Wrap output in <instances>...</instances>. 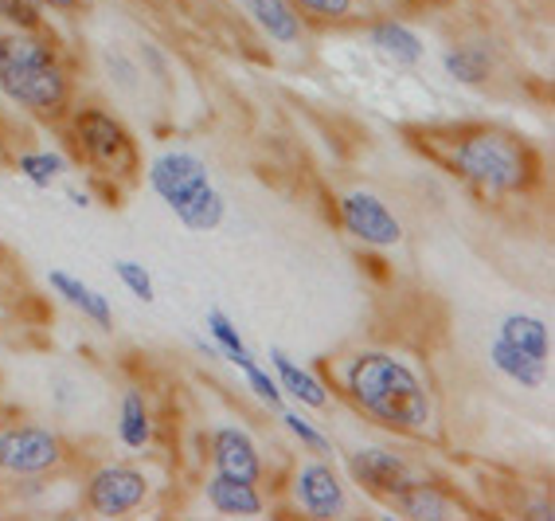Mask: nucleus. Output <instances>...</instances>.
<instances>
[{"label": "nucleus", "instance_id": "obj_1", "mask_svg": "<svg viewBox=\"0 0 555 521\" xmlns=\"http://www.w3.org/2000/svg\"><path fill=\"white\" fill-rule=\"evenodd\" d=\"M340 381H345L348 401L391 431H411L415 435L435 416V404H430L423 377L403 357L387 350H364L357 357H348Z\"/></svg>", "mask_w": 555, "mask_h": 521}, {"label": "nucleus", "instance_id": "obj_2", "mask_svg": "<svg viewBox=\"0 0 555 521\" xmlns=\"http://www.w3.org/2000/svg\"><path fill=\"white\" fill-rule=\"evenodd\" d=\"M0 94L43 122H55L70 111V79L48 36L40 31L0 36Z\"/></svg>", "mask_w": 555, "mask_h": 521}, {"label": "nucleus", "instance_id": "obj_3", "mask_svg": "<svg viewBox=\"0 0 555 521\" xmlns=\"http://www.w3.org/2000/svg\"><path fill=\"white\" fill-rule=\"evenodd\" d=\"M450 161L474 189L489 192V196L528 192L540 177L535 153L508 130H469L466 138L454 141Z\"/></svg>", "mask_w": 555, "mask_h": 521}, {"label": "nucleus", "instance_id": "obj_4", "mask_svg": "<svg viewBox=\"0 0 555 521\" xmlns=\"http://www.w3.org/2000/svg\"><path fill=\"white\" fill-rule=\"evenodd\" d=\"M70 138L79 145L82 157L102 173H114V177H129L138 169V145L129 138V130L118 118L102 106H82L70 118Z\"/></svg>", "mask_w": 555, "mask_h": 521}, {"label": "nucleus", "instance_id": "obj_5", "mask_svg": "<svg viewBox=\"0 0 555 521\" xmlns=\"http://www.w3.org/2000/svg\"><path fill=\"white\" fill-rule=\"evenodd\" d=\"M63 462V440L43 423H16L0 431V471L16 479L55 471Z\"/></svg>", "mask_w": 555, "mask_h": 521}, {"label": "nucleus", "instance_id": "obj_6", "mask_svg": "<svg viewBox=\"0 0 555 521\" xmlns=\"http://www.w3.org/2000/svg\"><path fill=\"white\" fill-rule=\"evenodd\" d=\"M145 498H150V479L126 462H106L87 479V510L99 518H126Z\"/></svg>", "mask_w": 555, "mask_h": 521}, {"label": "nucleus", "instance_id": "obj_7", "mask_svg": "<svg viewBox=\"0 0 555 521\" xmlns=\"http://www.w3.org/2000/svg\"><path fill=\"white\" fill-rule=\"evenodd\" d=\"M340 224L352 240L367 243V247H396L403 240V224L384 201H379L376 192H364V189H352L340 196Z\"/></svg>", "mask_w": 555, "mask_h": 521}, {"label": "nucleus", "instance_id": "obj_8", "mask_svg": "<svg viewBox=\"0 0 555 521\" xmlns=\"http://www.w3.org/2000/svg\"><path fill=\"white\" fill-rule=\"evenodd\" d=\"M145 181H150V189L157 192L160 201L177 212V208H184V204H189L199 189H208L211 173H208V165L196 157V153L169 150V153H160V157L150 161Z\"/></svg>", "mask_w": 555, "mask_h": 521}, {"label": "nucleus", "instance_id": "obj_9", "mask_svg": "<svg viewBox=\"0 0 555 521\" xmlns=\"http://www.w3.org/2000/svg\"><path fill=\"white\" fill-rule=\"evenodd\" d=\"M294 501L318 521H333L348 513L345 482L337 479V471L325 459H306L294 471Z\"/></svg>", "mask_w": 555, "mask_h": 521}, {"label": "nucleus", "instance_id": "obj_10", "mask_svg": "<svg viewBox=\"0 0 555 521\" xmlns=\"http://www.w3.org/2000/svg\"><path fill=\"white\" fill-rule=\"evenodd\" d=\"M348 474L364 491L379 494V498H391V494H399L403 486H411L418 479L415 467L403 455L387 452V447H360V452H352L348 455Z\"/></svg>", "mask_w": 555, "mask_h": 521}, {"label": "nucleus", "instance_id": "obj_11", "mask_svg": "<svg viewBox=\"0 0 555 521\" xmlns=\"http://www.w3.org/2000/svg\"><path fill=\"white\" fill-rule=\"evenodd\" d=\"M211 467L228 479H243V482H262L267 467H262V455H258L255 440L238 423H219L211 431Z\"/></svg>", "mask_w": 555, "mask_h": 521}, {"label": "nucleus", "instance_id": "obj_12", "mask_svg": "<svg viewBox=\"0 0 555 521\" xmlns=\"http://www.w3.org/2000/svg\"><path fill=\"white\" fill-rule=\"evenodd\" d=\"M270 372H274L282 396H289L294 404L313 408V411L328 408V389L321 384V377H313L306 365H298L286 350H278V345L270 350Z\"/></svg>", "mask_w": 555, "mask_h": 521}, {"label": "nucleus", "instance_id": "obj_13", "mask_svg": "<svg viewBox=\"0 0 555 521\" xmlns=\"http://www.w3.org/2000/svg\"><path fill=\"white\" fill-rule=\"evenodd\" d=\"M204 498L216 513L223 518H262L267 513V501L258 494L255 482H243V479H228V474H211L204 482Z\"/></svg>", "mask_w": 555, "mask_h": 521}, {"label": "nucleus", "instance_id": "obj_14", "mask_svg": "<svg viewBox=\"0 0 555 521\" xmlns=\"http://www.w3.org/2000/svg\"><path fill=\"white\" fill-rule=\"evenodd\" d=\"M243 12H247L250 24L274 43H298L301 36H306L301 12L294 9L289 0H243Z\"/></svg>", "mask_w": 555, "mask_h": 521}, {"label": "nucleus", "instance_id": "obj_15", "mask_svg": "<svg viewBox=\"0 0 555 521\" xmlns=\"http://www.w3.org/2000/svg\"><path fill=\"white\" fill-rule=\"evenodd\" d=\"M48 287L60 294L67 306H75V310H79L87 321H94L99 330H114V310H109V298L94 291L90 282L75 279V275H67V271H48Z\"/></svg>", "mask_w": 555, "mask_h": 521}, {"label": "nucleus", "instance_id": "obj_16", "mask_svg": "<svg viewBox=\"0 0 555 521\" xmlns=\"http://www.w3.org/2000/svg\"><path fill=\"white\" fill-rule=\"evenodd\" d=\"M391 506H396L403 518H411V521H450V518H457V506L447 498L442 491H435L430 482H423V479H415L411 486H403L399 494H391Z\"/></svg>", "mask_w": 555, "mask_h": 521}, {"label": "nucleus", "instance_id": "obj_17", "mask_svg": "<svg viewBox=\"0 0 555 521\" xmlns=\"http://www.w3.org/2000/svg\"><path fill=\"white\" fill-rule=\"evenodd\" d=\"M367 43H372L379 55H387L391 63H399V67H415V63H423V55H427V43L418 40V31H411L399 21L372 24V28H367Z\"/></svg>", "mask_w": 555, "mask_h": 521}, {"label": "nucleus", "instance_id": "obj_18", "mask_svg": "<svg viewBox=\"0 0 555 521\" xmlns=\"http://www.w3.org/2000/svg\"><path fill=\"white\" fill-rule=\"evenodd\" d=\"M496 338L508 341L513 350L528 353L532 361H547L552 353V333H547V321L535 318V314H505L501 326H496Z\"/></svg>", "mask_w": 555, "mask_h": 521}, {"label": "nucleus", "instance_id": "obj_19", "mask_svg": "<svg viewBox=\"0 0 555 521\" xmlns=\"http://www.w3.org/2000/svg\"><path fill=\"white\" fill-rule=\"evenodd\" d=\"M118 440L126 452H145L153 443V416L150 401L141 389L121 392V408H118Z\"/></svg>", "mask_w": 555, "mask_h": 521}, {"label": "nucleus", "instance_id": "obj_20", "mask_svg": "<svg viewBox=\"0 0 555 521\" xmlns=\"http://www.w3.org/2000/svg\"><path fill=\"white\" fill-rule=\"evenodd\" d=\"M489 365H493L501 377H508L516 389H540L547 377V361H532L528 353L513 350V345L501 338H493V345H489Z\"/></svg>", "mask_w": 555, "mask_h": 521}, {"label": "nucleus", "instance_id": "obj_21", "mask_svg": "<svg viewBox=\"0 0 555 521\" xmlns=\"http://www.w3.org/2000/svg\"><path fill=\"white\" fill-rule=\"evenodd\" d=\"M172 216L189 231H216L219 224H223V216H228V201H223V192H219L216 185H208V189H199L196 196H192L184 208L172 212Z\"/></svg>", "mask_w": 555, "mask_h": 521}, {"label": "nucleus", "instance_id": "obj_22", "mask_svg": "<svg viewBox=\"0 0 555 521\" xmlns=\"http://www.w3.org/2000/svg\"><path fill=\"white\" fill-rule=\"evenodd\" d=\"M442 67L454 82H466V87H481L489 79V71H493V60H489V51L481 43H462V48H450L442 55Z\"/></svg>", "mask_w": 555, "mask_h": 521}, {"label": "nucleus", "instance_id": "obj_23", "mask_svg": "<svg viewBox=\"0 0 555 521\" xmlns=\"http://www.w3.org/2000/svg\"><path fill=\"white\" fill-rule=\"evenodd\" d=\"M204 326H208V338L216 341V350H219V357H223V361H231L235 369H243L247 361H255V357H250V350L243 345V338H238V326L223 310L204 314Z\"/></svg>", "mask_w": 555, "mask_h": 521}, {"label": "nucleus", "instance_id": "obj_24", "mask_svg": "<svg viewBox=\"0 0 555 521\" xmlns=\"http://www.w3.org/2000/svg\"><path fill=\"white\" fill-rule=\"evenodd\" d=\"M16 173H21L31 189L48 192L51 185L67 173V157H60V153H48V150H31V153H21V157H16Z\"/></svg>", "mask_w": 555, "mask_h": 521}, {"label": "nucleus", "instance_id": "obj_25", "mask_svg": "<svg viewBox=\"0 0 555 521\" xmlns=\"http://www.w3.org/2000/svg\"><path fill=\"white\" fill-rule=\"evenodd\" d=\"M0 24L9 31H40L43 4L40 0H0Z\"/></svg>", "mask_w": 555, "mask_h": 521}, {"label": "nucleus", "instance_id": "obj_26", "mask_svg": "<svg viewBox=\"0 0 555 521\" xmlns=\"http://www.w3.org/2000/svg\"><path fill=\"white\" fill-rule=\"evenodd\" d=\"M282 423H286V431L301 443V447H306V452L333 455V443H328V435L318 428V423L309 420V416H301V411H282Z\"/></svg>", "mask_w": 555, "mask_h": 521}, {"label": "nucleus", "instance_id": "obj_27", "mask_svg": "<svg viewBox=\"0 0 555 521\" xmlns=\"http://www.w3.org/2000/svg\"><path fill=\"white\" fill-rule=\"evenodd\" d=\"M114 275L121 279V287H126L133 298H141V302H153L157 298V287H153V275L141 267V263H133V259H118L114 263Z\"/></svg>", "mask_w": 555, "mask_h": 521}, {"label": "nucleus", "instance_id": "obj_28", "mask_svg": "<svg viewBox=\"0 0 555 521\" xmlns=\"http://www.w3.org/2000/svg\"><path fill=\"white\" fill-rule=\"evenodd\" d=\"M106 71H109V82H114L121 94H133L141 87V67L129 60L126 51H106Z\"/></svg>", "mask_w": 555, "mask_h": 521}, {"label": "nucleus", "instance_id": "obj_29", "mask_svg": "<svg viewBox=\"0 0 555 521\" xmlns=\"http://www.w3.org/2000/svg\"><path fill=\"white\" fill-rule=\"evenodd\" d=\"M243 377H247L250 392H255V396L267 404V408H274V411L282 408V389H278L274 372H267L258 361H247V365H243Z\"/></svg>", "mask_w": 555, "mask_h": 521}, {"label": "nucleus", "instance_id": "obj_30", "mask_svg": "<svg viewBox=\"0 0 555 521\" xmlns=\"http://www.w3.org/2000/svg\"><path fill=\"white\" fill-rule=\"evenodd\" d=\"M289 4L313 21H348L357 9V0H289Z\"/></svg>", "mask_w": 555, "mask_h": 521}, {"label": "nucleus", "instance_id": "obj_31", "mask_svg": "<svg viewBox=\"0 0 555 521\" xmlns=\"http://www.w3.org/2000/svg\"><path fill=\"white\" fill-rule=\"evenodd\" d=\"M141 63L153 71L157 82H169V60H165V51H160L157 43H141Z\"/></svg>", "mask_w": 555, "mask_h": 521}, {"label": "nucleus", "instance_id": "obj_32", "mask_svg": "<svg viewBox=\"0 0 555 521\" xmlns=\"http://www.w3.org/2000/svg\"><path fill=\"white\" fill-rule=\"evenodd\" d=\"M525 518H532V521H552L555 518V506H552V501H532Z\"/></svg>", "mask_w": 555, "mask_h": 521}, {"label": "nucleus", "instance_id": "obj_33", "mask_svg": "<svg viewBox=\"0 0 555 521\" xmlns=\"http://www.w3.org/2000/svg\"><path fill=\"white\" fill-rule=\"evenodd\" d=\"M192 345H196V350L204 353V357H211V361H223V357H219V350H216V341H211V338H196Z\"/></svg>", "mask_w": 555, "mask_h": 521}, {"label": "nucleus", "instance_id": "obj_34", "mask_svg": "<svg viewBox=\"0 0 555 521\" xmlns=\"http://www.w3.org/2000/svg\"><path fill=\"white\" fill-rule=\"evenodd\" d=\"M43 9H51V12H75L79 9V0H40Z\"/></svg>", "mask_w": 555, "mask_h": 521}, {"label": "nucleus", "instance_id": "obj_35", "mask_svg": "<svg viewBox=\"0 0 555 521\" xmlns=\"http://www.w3.org/2000/svg\"><path fill=\"white\" fill-rule=\"evenodd\" d=\"M67 201L75 204V208H90V196H87V192H79V189H67Z\"/></svg>", "mask_w": 555, "mask_h": 521}]
</instances>
